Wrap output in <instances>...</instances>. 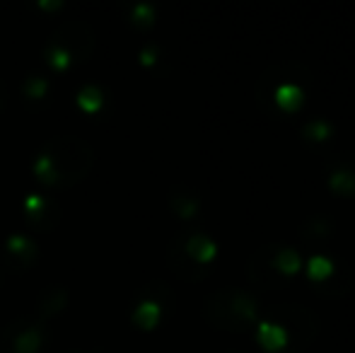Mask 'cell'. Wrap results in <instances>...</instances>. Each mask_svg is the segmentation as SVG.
I'll return each instance as SVG.
<instances>
[{
	"instance_id": "1",
	"label": "cell",
	"mask_w": 355,
	"mask_h": 353,
	"mask_svg": "<svg viewBox=\"0 0 355 353\" xmlns=\"http://www.w3.org/2000/svg\"><path fill=\"white\" fill-rule=\"evenodd\" d=\"M206 317L220 329H244L259 320L257 298L239 288H220L206 298Z\"/></svg>"
},
{
	"instance_id": "2",
	"label": "cell",
	"mask_w": 355,
	"mask_h": 353,
	"mask_svg": "<svg viewBox=\"0 0 355 353\" xmlns=\"http://www.w3.org/2000/svg\"><path fill=\"white\" fill-rule=\"evenodd\" d=\"M257 339L263 349L268 351H283L288 346L290 332L285 325H273V322H261L257 329Z\"/></svg>"
},
{
	"instance_id": "3",
	"label": "cell",
	"mask_w": 355,
	"mask_h": 353,
	"mask_svg": "<svg viewBox=\"0 0 355 353\" xmlns=\"http://www.w3.org/2000/svg\"><path fill=\"white\" fill-rule=\"evenodd\" d=\"M184 252H187L189 259L198 261V264H206V261H211L215 257V252H218V247H215V242L211 237L206 235H191L187 240V247H184Z\"/></svg>"
},
{
	"instance_id": "4",
	"label": "cell",
	"mask_w": 355,
	"mask_h": 353,
	"mask_svg": "<svg viewBox=\"0 0 355 353\" xmlns=\"http://www.w3.org/2000/svg\"><path fill=\"white\" fill-rule=\"evenodd\" d=\"M268 266L278 273H285V276H295V273L300 271V266H302V259H300V255L293 247H283V250H278L276 255H273Z\"/></svg>"
},
{
	"instance_id": "5",
	"label": "cell",
	"mask_w": 355,
	"mask_h": 353,
	"mask_svg": "<svg viewBox=\"0 0 355 353\" xmlns=\"http://www.w3.org/2000/svg\"><path fill=\"white\" fill-rule=\"evenodd\" d=\"M302 99H304V92L297 85L285 83V85L276 89V102L283 112H297V109L302 107Z\"/></svg>"
},
{
	"instance_id": "6",
	"label": "cell",
	"mask_w": 355,
	"mask_h": 353,
	"mask_svg": "<svg viewBox=\"0 0 355 353\" xmlns=\"http://www.w3.org/2000/svg\"><path fill=\"white\" fill-rule=\"evenodd\" d=\"M66 305V288H46L39 298V307H42V315H53L58 312L61 307Z\"/></svg>"
},
{
	"instance_id": "7",
	"label": "cell",
	"mask_w": 355,
	"mask_h": 353,
	"mask_svg": "<svg viewBox=\"0 0 355 353\" xmlns=\"http://www.w3.org/2000/svg\"><path fill=\"white\" fill-rule=\"evenodd\" d=\"M133 320H136V325H141L143 329H153L159 320V305L153 300L141 302V305L136 307V312H133Z\"/></svg>"
},
{
	"instance_id": "8",
	"label": "cell",
	"mask_w": 355,
	"mask_h": 353,
	"mask_svg": "<svg viewBox=\"0 0 355 353\" xmlns=\"http://www.w3.org/2000/svg\"><path fill=\"white\" fill-rule=\"evenodd\" d=\"M329 187H331L336 193L353 196L355 193V175L351 170H334L331 177H329Z\"/></svg>"
},
{
	"instance_id": "9",
	"label": "cell",
	"mask_w": 355,
	"mask_h": 353,
	"mask_svg": "<svg viewBox=\"0 0 355 353\" xmlns=\"http://www.w3.org/2000/svg\"><path fill=\"white\" fill-rule=\"evenodd\" d=\"M307 276L319 283L329 281V278L334 276V264L327 259V257H312V259L307 261Z\"/></svg>"
},
{
	"instance_id": "10",
	"label": "cell",
	"mask_w": 355,
	"mask_h": 353,
	"mask_svg": "<svg viewBox=\"0 0 355 353\" xmlns=\"http://www.w3.org/2000/svg\"><path fill=\"white\" fill-rule=\"evenodd\" d=\"M42 344V332L37 327H29V329H22L15 339V349L19 353H34Z\"/></svg>"
},
{
	"instance_id": "11",
	"label": "cell",
	"mask_w": 355,
	"mask_h": 353,
	"mask_svg": "<svg viewBox=\"0 0 355 353\" xmlns=\"http://www.w3.org/2000/svg\"><path fill=\"white\" fill-rule=\"evenodd\" d=\"M172 208L179 213L182 218H191L193 213L198 211V198L191 196V193H182V191H174L172 193Z\"/></svg>"
},
{
	"instance_id": "12",
	"label": "cell",
	"mask_w": 355,
	"mask_h": 353,
	"mask_svg": "<svg viewBox=\"0 0 355 353\" xmlns=\"http://www.w3.org/2000/svg\"><path fill=\"white\" fill-rule=\"evenodd\" d=\"M78 104L83 109H87V112H97V109L102 107V89L94 87V85L83 87L78 94Z\"/></svg>"
},
{
	"instance_id": "13",
	"label": "cell",
	"mask_w": 355,
	"mask_h": 353,
	"mask_svg": "<svg viewBox=\"0 0 355 353\" xmlns=\"http://www.w3.org/2000/svg\"><path fill=\"white\" fill-rule=\"evenodd\" d=\"M304 138L307 141H327L331 136V126L327 121H309L307 126L302 128Z\"/></svg>"
},
{
	"instance_id": "14",
	"label": "cell",
	"mask_w": 355,
	"mask_h": 353,
	"mask_svg": "<svg viewBox=\"0 0 355 353\" xmlns=\"http://www.w3.org/2000/svg\"><path fill=\"white\" fill-rule=\"evenodd\" d=\"M8 247H10V252H15V255H32L34 252V245L24 235H10Z\"/></svg>"
},
{
	"instance_id": "15",
	"label": "cell",
	"mask_w": 355,
	"mask_h": 353,
	"mask_svg": "<svg viewBox=\"0 0 355 353\" xmlns=\"http://www.w3.org/2000/svg\"><path fill=\"white\" fill-rule=\"evenodd\" d=\"M155 19V8L148 3H138L136 8H133V22L138 24H150Z\"/></svg>"
},
{
	"instance_id": "16",
	"label": "cell",
	"mask_w": 355,
	"mask_h": 353,
	"mask_svg": "<svg viewBox=\"0 0 355 353\" xmlns=\"http://www.w3.org/2000/svg\"><path fill=\"white\" fill-rule=\"evenodd\" d=\"M24 92L29 94V97H42L44 92H46V80L44 78H27V83H24Z\"/></svg>"
},
{
	"instance_id": "17",
	"label": "cell",
	"mask_w": 355,
	"mask_h": 353,
	"mask_svg": "<svg viewBox=\"0 0 355 353\" xmlns=\"http://www.w3.org/2000/svg\"><path fill=\"white\" fill-rule=\"evenodd\" d=\"M49 56H51V63L56 68H66L68 63H71V51H68L66 46H53L51 51H49Z\"/></svg>"
},
{
	"instance_id": "18",
	"label": "cell",
	"mask_w": 355,
	"mask_h": 353,
	"mask_svg": "<svg viewBox=\"0 0 355 353\" xmlns=\"http://www.w3.org/2000/svg\"><path fill=\"white\" fill-rule=\"evenodd\" d=\"M44 206H46V201H44L42 196H27V201H24V208H27L29 216H37V213H42Z\"/></svg>"
},
{
	"instance_id": "19",
	"label": "cell",
	"mask_w": 355,
	"mask_h": 353,
	"mask_svg": "<svg viewBox=\"0 0 355 353\" xmlns=\"http://www.w3.org/2000/svg\"><path fill=\"white\" fill-rule=\"evenodd\" d=\"M155 58H157V51H155L153 46H150V49H143V51H141V61L145 63V66L155 63Z\"/></svg>"
},
{
	"instance_id": "20",
	"label": "cell",
	"mask_w": 355,
	"mask_h": 353,
	"mask_svg": "<svg viewBox=\"0 0 355 353\" xmlns=\"http://www.w3.org/2000/svg\"><path fill=\"white\" fill-rule=\"evenodd\" d=\"M39 8L53 10V8H61V3H58V0H39Z\"/></svg>"
}]
</instances>
